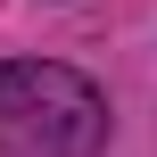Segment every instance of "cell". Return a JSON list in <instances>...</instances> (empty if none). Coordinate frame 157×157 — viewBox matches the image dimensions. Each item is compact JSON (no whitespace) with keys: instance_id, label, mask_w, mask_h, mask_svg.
Segmentation results:
<instances>
[{"instance_id":"cell-1","label":"cell","mask_w":157,"mask_h":157,"mask_svg":"<svg viewBox=\"0 0 157 157\" xmlns=\"http://www.w3.org/2000/svg\"><path fill=\"white\" fill-rule=\"evenodd\" d=\"M0 132L25 157H99L108 99L91 75H75L58 58H8L0 66Z\"/></svg>"}]
</instances>
